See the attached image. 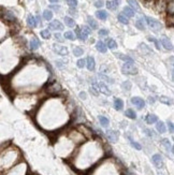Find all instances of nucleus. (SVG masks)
Here are the masks:
<instances>
[{
  "label": "nucleus",
  "instance_id": "nucleus-33",
  "mask_svg": "<svg viewBox=\"0 0 174 175\" xmlns=\"http://www.w3.org/2000/svg\"><path fill=\"white\" fill-rule=\"evenodd\" d=\"M159 101L165 103L167 105H171L172 104V99H170L169 97H165V96H160L159 97Z\"/></svg>",
  "mask_w": 174,
  "mask_h": 175
},
{
  "label": "nucleus",
  "instance_id": "nucleus-46",
  "mask_svg": "<svg viewBox=\"0 0 174 175\" xmlns=\"http://www.w3.org/2000/svg\"><path fill=\"white\" fill-rule=\"evenodd\" d=\"M103 5H104V2H103L102 0H97V1L95 2V7H96V8H102Z\"/></svg>",
  "mask_w": 174,
  "mask_h": 175
},
{
  "label": "nucleus",
  "instance_id": "nucleus-43",
  "mask_svg": "<svg viewBox=\"0 0 174 175\" xmlns=\"http://www.w3.org/2000/svg\"><path fill=\"white\" fill-rule=\"evenodd\" d=\"M76 65H77V67H79L80 69H83V68L86 66V60H85V59H79L77 62H76Z\"/></svg>",
  "mask_w": 174,
  "mask_h": 175
},
{
  "label": "nucleus",
  "instance_id": "nucleus-10",
  "mask_svg": "<svg viewBox=\"0 0 174 175\" xmlns=\"http://www.w3.org/2000/svg\"><path fill=\"white\" fill-rule=\"evenodd\" d=\"M160 143L165 148L167 152H170L171 154H173V146H172L171 142L169 141V139H162V140L160 141Z\"/></svg>",
  "mask_w": 174,
  "mask_h": 175
},
{
  "label": "nucleus",
  "instance_id": "nucleus-19",
  "mask_svg": "<svg viewBox=\"0 0 174 175\" xmlns=\"http://www.w3.org/2000/svg\"><path fill=\"white\" fill-rule=\"evenodd\" d=\"M135 27L140 29V30H145L146 28V25H145V21H144V17L139 18L138 21L135 22Z\"/></svg>",
  "mask_w": 174,
  "mask_h": 175
},
{
  "label": "nucleus",
  "instance_id": "nucleus-18",
  "mask_svg": "<svg viewBox=\"0 0 174 175\" xmlns=\"http://www.w3.org/2000/svg\"><path fill=\"white\" fill-rule=\"evenodd\" d=\"M40 41H39V39L38 38H32L31 41H30V49L31 51H36L37 48L40 46Z\"/></svg>",
  "mask_w": 174,
  "mask_h": 175
},
{
  "label": "nucleus",
  "instance_id": "nucleus-38",
  "mask_svg": "<svg viewBox=\"0 0 174 175\" xmlns=\"http://www.w3.org/2000/svg\"><path fill=\"white\" fill-rule=\"evenodd\" d=\"M131 83H130L129 81H126V82H124V83L121 84V88L125 90V92H129L130 89H131Z\"/></svg>",
  "mask_w": 174,
  "mask_h": 175
},
{
  "label": "nucleus",
  "instance_id": "nucleus-16",
  "mask_svg": "<svg viewBox=\"0 0 174 175\" xmlns=\"http://www.w3.org/2000/svg\"><path fill=\"white\" fill-rule=\"evenodd\" d=\"M75 35H76V37L81 40V41H86L87 37H88V35H85L84 32L81 30V27H76V28H75Z\"/></svg>",
  "mask_w": 174,
  "mask_h": 175
},
{
  "label": "nucleus",
  "instance_id": "nucleus-36",
  "mask_svg": "<svg viewBox=\"0 0 174 175\" xmlns=\"http://www.w3.org/2000/svg\"><path fill=\"white\" fill-rule=\"evenodd\" d=\"M43 17L46 21H51L53 18V12L51 10H45L44 12H43Z\"/></svg>",
  "mask_w": 174,
  "mask_h": 175
},
{
  "label": "nucleus",
  "instance_id": "nucleus-31",
  "mask_svg": "<svg viewBox=\"0 0 174 175\" xmlns=\"http://www.w3.org/2000/svg\"><path fill=\"white\" fill-rule=\"evenodd\" d=\"M99 122H100V124H101V126H102V127H107V126H109V124H110L109 119H107L105 116H102V115H100V116H99Z\"/></svg>",
  "mask_w": 174,
  "mask_h": 175
},
{
  "label": "nucleus",
  "instance_id": "nucleus-29",
  "mask_svg": "<svg viewBox=\"0 0 174 175\" xmlns=\"http://www.w3.org/2000/svg\"><path fill=\"white\" fill-rule=\"evenodd\" d=\"M107 47H109L110 49H115L117 47V43L113 39H107Z\"/></svg>",
  "mask_w": 174,
  "mask_h": 175
},
{
  "label": "nucleus",
  "instance_id": "nucleus-9",
  "mask_svg": "<svg viewBox=\"0 0 174 175\" xmlns=\"http://www.w3.org/2000/svg\"><path fill=\"white\" fill-rule=\"evenodd\" d=\"M107 136L111 143H115L116 141L118 140V132L115 131V130H107Z\"/></svg>",
  "mask_w": 174,
  "mask_h": 175
},
{
  "label": "nucleus",
  "instance_id": "nucleus-41",
  "mask_svg": "<svg viewBox=\"0 0 174 175\" xmlns=\"http://www.w3.org/2000/svg\"><path fill=\"white\" fill-rule=\"evenodd\" d=\"M67 3L70 7V9H75L79 2H77V0H67Z\"/></svg>",
  "mask_w": 174,
  "mask_h": 175
},
{
  "label": "nucleus",
  "instance_id": "nucleus-24",
  "mask_svg": "<svg viewBox=\"0 0 174 175\" xmlns=\"http://www.w3.org/2000/svg\"><path fill=\"white\" fill-rule=\"evenodd\" d=\"M114 108H115L117 111H121L123 108H124V102L121 99L119 98H115L114 99Z\"/></svg>",
  "mask_w": 174,
  "mask_h": 175
},
{
  "label": "nucleus",
  "instance_id": "nucleus-30",
  "mask_svg": "<svg viewBox=\"0 0 174 175\" xmlns=\"http://www.w3.org/2000/svg\"><path fill=\"white\" fill-rule=\"evenodd\" d=\"M117 19H118L121 24H124V25H127V24L129 23V18L126 17L123 13H121V14H118V15H117Z\"/></svg>",
  "mask_w": 174,
  "mask_h": 175
},
{
  "label": "nucleus",
  "instance_id": "nucleus-8",
  "mask_svg": "<svg viewBox=\"0 0 174 175\" xmlns=\"http://www.w3.org/2000/svg\"><path fill=\"white\" fill-rule=\"evenodd\" d=\"M49 28L51 30H58L61 31L63 30V25L59 21H53L52 23L49 24Z\"/></svg>",
  "mask_w": 174,
  "mask_h": 175
},
{
  "label": "nucleus",
  "instance_id": "nucleus-42",
  "mask_svg": "<svg viewBox=\"0 0 174 175\" xmlns=\"http://www.w3.org/2000/svg\"><path fill=\"white\" fill-rule=\"evenodd\" d=\"M81 30L83 31L85 35H89L90 33H91V29H90L88 26H82L81 27Z\"/></svg>",
  "mask_w": 174,
  "mask_h": 175
},
{
  "label": "nucleus",
  "instance_id": "nucleus-21",
  "mask_svg": "<svg viewBox=\"0 0 174 175\" xmlns=\"http://www.w3.org/2000/svg\"><path fill=\"white\" fill-rule=\"evenodd\" d=\"M96 16H97L99 19H101V21H105L107 18V11H104V10H98V11L96 12Z\"/></svg>",
  "mask_w": 174,
  "mask_h": 175
},
{
  "label": "nucleus",
  "instance_id": "nucleus-51",
  "mask_svg": "<svg viewBox=\"0 0 174 175\" xmlns=\"http://www.w3.org/2000/svg\"><path fill=\"white\" fill-rule=\"evenodd\" d=\"M80 98L81 99H83V100H86V99H87V95H86V92H80Z\"/></svg>",
  "mask_w": 174,
  "mask_h": 175
},
{
  "label": "nucleus",
  "instance_id": "nucleus-52",
  "mask_svg": "<svg viewBox=\"0 0 174 175\" xmlns=\"http://www.w3.org/2000/svg\"><path fill=\"white\" fill-rule=\"evenodd\" d=\"M148 102H149L151 104H154V103H155V98H154V97H148Z\"/></svg>",
  "mask_w": 174,
  "mask_h": 175
},
{
  "label": "nucleus",
  "instance_id": "nucleus-28",
  "mask_svg": "<svg viewBox=\"0 0 174 175\" xmlns=\"http://www.w3.org/2000/svg\"><path fill=\"white\" fill-rule=\"evenodd\" d=\"M128 3H129L130 8L133 9L134 11H139L140 10V5H139L137 0H128Z\"/></svg>",
  "mask_w": 174,
  "mask_h": 175
},
{
  "label": "nucleus",
  "instance_id": "nucleus-57",
  "mask_svg": "<svg viewBox=\"0 0 174 175\" xmlns=\"http://www.w3.org/2000/svg\"><path fill=\"white\" fill-rule=\"evenodd\" d=\"M49 2H52V3H57L59 0H49Z\"/></svg>",
  "mask_w": 174,
  "mask_h": 175
},
{
  "label": "nucleus",
  "instance_id": "nucleus-5",
  "mask_svg": "<svg viewBox=\"0 0 174 175\" xmlns=\"http://www.w3.org/2000/svg\"><path fill=\"white\" fill-rule=\"evenodd\" d=\"M131 103L135 105L139 110L144 109V106H145V101L143 100L142 98H140V97H133V98H131Z\"/></svg>",
  "mask_w": 174,
  "mask_h": 175
},
{
  "label": "nucleus",
  "instance_id": "nucleus-34",
  "mask_svg": "<svg viewBox=\"0 0 174 175\" xmlns=\"http://www.w3.org/2000/svg\"><path fill=\"white\" fill-rule=\"evenodd\" d=\"M73 54H74V56L80 57L84 54V49L82 47H80V46H76V47L73 48Z\"/></svg>",
  "mask_w": 174,
  "mask_h": 175
},
{
  "label": "nucleus",
  "instance_id": "nucleus-37",
  "mask_svg": "<svg viewBox=\"0 0 174 175\" xmlns=\"http://www.w3.org/2000/svg\"><path fill=\"white\" fill-rule=\"evenodd\" d=\"M63 37H65L67 40H70V41H74V40H75V35H74V33H73L72 31H67V32L63 35Z\"/></svg>",
  "mask_w": 174,
  "mask_h": 175
},
{
  "label": "nucleus",
  "instance_id": "nucleus-1",
  "mask_svg": "<svg viewBox=\"0 0 174 175\" xmlns=\"http://www.w3.org/2000/svg\"><path fill=\"white\" fill-rule=\"evenodd\" d=\"M121 72L123 74L127 75H134L138 73V69L134 67L133 63H129V62H125L124 66L121 67Z\"/></svg>",
  "mask_w": 174,
  "mask_h": 175
},
{
  "label": "nucleus",
  "instance_id": "nucleus-2",
  "mask_svg": "<svg viewBox=\"0 0 174 175\" xmlns=\"http://www.w3.org/2000/svg\"><path fill=\"white\" fill-rule=\"evenodd\" d=\"M144 21H145V24H147L148 26L153 28V29H161L162 28V25L159 21H157L155 18L149 17V16H145L144 17Z\"/></svg>",
  "mask_w": 174,
  "mask_h": 175
},
{
  "label": "nucleus",
  "instance_id": "nucleus-35",
  "mask_svg": "<svg viewBox=\"0 0 174 175\" xmlns=\"http://www.w3.org/2000/svg\"><path fill=\"white\" fill-rule=\"evenodd\" d=\"M99 77L101 79H104L105 82H107V83L110 84H114V79H111L110 76H107V75H105L104 73H99Z\"/></svg>",
  "mask_w": 174,
  "mask_h": 175
},
{
  "label": "nucleus",
  "instance_id": "nucleus-22",
  "mask_svg": "<svg viewBox=\"0 0 174 175\" xmlns=\"http://www.w3.org/2000/svg\"><path fill=\"white\" fill-rule=\"evenodd\" d=\"M27 24H28V26L31 27V28H35V27H37V22H36V18H35V16H32L31 14L30 15H28L27 16Z\"/></svg>",
  "mask_w": 174,
  "mask_h": 175
},
{
  "label": "nucleus",
  "instance_id": "nucleus-32",
  "mask_svg": "<svg viewBox=\"0 0 174 175\" xmlns=\"http://www.w3.org/2000/svg\"><path fill=\"white\" fill-rule=\"evenodd\" d=\"M128 136V140H129L130 144L132 145V146H133L134 148L138 149V150H141V149H142V146H141V145L139 144L138 142H135V141L132 140V138H131V136Z\"/></svg>",
  "mask_w": 174,
  "mask_h": 175
},
{
  "label": "nucleus",
  "instance_id": "nucleus-55",
  "mask_svg": "<svg viewBox=\"0 0 174 175\" xmlns=\"http://www.w3.org/2000/svg\"><path fill=\"white\" fill-rule=\"evenodd\" d=\"M69 12H70V14H71V15H74V16H76V10L75 9H70V11H69Z\"/></svg>",
  "mask_w": 174,
  "mask_h": 175
},
{
  "label": "nucleus",
  "instance_id": "nucleus-44",
  "mask_svg": "<svg viewBox=\"0 0 174 175\" xmlns=\"http://www.w3.org/2000/svg\"><path fill=\"white\" fill-rule=\"evenodd\" d=\"M54 37H55V39L57 40V42H59V43H63V41H65V40H63V35H60L59 32H56V33L54 35Z\"/></svg>",
  "mask_w": 174,
  "mask_h": 175
},
{
  "label": "nucleus",
  "instance_id": "nucleus-48",
  "mask_svg": "<svg viewBox=\"0 0 174 175\" xmlns=\"http://www.w3.org/2000/svg\"><path fill=\"white\" fill-rule=\"evenodd\" d=\"M168 128L171 133H173V129H174V126H173V123L171 120H168Z\"/></svg>",
  "mask_w": 174,
  "mask_h": 175
},
{
  "label": "nucleus",
  "instance_id": "nucleus-20",
  "mask_svg": "<svg viewBox=\"0 0 174 175\" xmlns=\"http://www.w3.org/2000/svg\"><path fill=\"white\" fill-rule=\"evenodd\" d=\"M96 48H97L100 53H105V52H107V45L104 44V42H103V41H98V42L96 43Z\"/></svg>",
  "mask_w": 174,
  "mask_h": 175
},
{
  "label": "nucleus",
  "instance_id": "nucleus-4",
  "mask_svg": "<svg viewBox=\"0 0 174 175\" xmlns=\"http://www.w3.org/2000/svg\"><path fill=\"white\" fill-rule=\"evenodd\" d=\"M96 87H97L99 90H100V92H102L103 95H105V96H111V95H112L111 89L107 87V86L104 83H102V82H100V83H97Z\"/></svg>",
  "mask_w": 174,
  "mask_h": 175
},
{
  "label": "nucleus",
  "instance_id": "nucleus-54",
  "mask_svg": "<svg viewBox=\"0 0 174 175\" xmlns=\"http://www.w3.org/2000/svg\"><path fill=\"white\" fill-rule=\"evenodd\" d=\"M56 65H57L58 68H63V62L60 61V60H58V61H56Z\"/></svg>",
  "mask_w": 174,
  "mask_h": 175
},
{
  "label": "nucleus",
  "instance_id": "nucleus-12",
  "mask_svg": "<svg viewBox=\"0 0 174 175\" xmlns=\"http://www.w3.org/2000/svg\"><path fill=\"white\" fill-rule=\"evenodd\" d=\"M85 60H86V66L85 67H87V69L89 71H94L95 68H96V62H95L94 57H87V59H85Z\"/></svg>",
  "mask_w": 174,
  "mask_h": 175
},
{
  "label": "nucleus",
  "instance_id": "nucleus-47",
  "mask_svg": "<svg viewBox=\"0 0 174 175\" xmlns=\"http://www.w3.org/2000/svg\"><path fill=\"white\" fill-rule=\"evenodd\" d=\"M99 35H101V37H104V35H109V30H107V29H100V30L98 31Z\"/></svg>",
  "mask_w": 174,
  "mask_h": 175
},
{
  "label": "nucleus",
  "instance_id": "nucleus-27",
  "mask_svg": "<svg viewBox=\"0 0 174 175\" xmlns=\"http://www.w3.org/2000/svg\"><path fill=\"white\" fill-rule=\"evenodd\" d=\"M63 21H65V23H66V25H67L68 27L75 26V22H74V19H73L72 17H70V16H65Z\"/></svg>",
  "mask_w": 174,
  "mask_h": 175
},
{
  "label": "nucleus",
  "instance_id": "nucleus-56",
  "mask_svg": "<svg viewBox=\"0 0 174 175\" xmlns=\"http://www.w3.org/2000/svg\"><path fill=\"white\" fill-rule=\"evenodd\" d=\"M35 18H36L37 24H38V23H41V17H40V15H37V17H35Z\"/></svg>",
  "mask_w": 174,
  "mask_h": 175
},
{
  "label": "nucleus",
  "instance_id": "nucleus-17",
  "mask_svg": "<svg viewBox=\"0 0 174 175\" xmlns=\"http://www.w3.org/2000/svg\"><path fill=\"white\" fill-rule=\"evenodd\" d=\"M145 120H146V123L147 124L152 125V124H155L158 122V117H157L155 114H148L147 116L145 117Z\"/></svg>",
  "mask_w": 174,
  "mask_h": 175
},
{
  "label": "nucleus",
  "instance_id": "nucleus-45",
  "mask_svg": "<svg viewBox=\"0 0 174 175\" xmlns=\"http://www.w3.org/2000/svg\"><path fill=\"white\" fill-rule=\"evenodd\" d=\"M89 92L94 95V96H99V92H98V89H97V87L96 86H91V87L89 88Z\"/></svg>",
  "mask_w": 174,
  "mask_h": 175
},
{
  "label": "nucleus",
  "instance_id": "nucleus-11",
  "mask_svg": "<svg viewBox=\"0 0 174 175\" xmlns=\"http://www.w3.org/2000/svg\"><path fill=\"white\" fill-rule=\"evenodd\" d=\"M3 17H5L7 21H9V22H16V16H15V14H14L12 11H10V10H5V12H3Z\"/></svg>",
  "mask_w": 174,
  "mask_h": 175
},
{
  "label": "nucleus",
  "instance_id": "nucleus-53",
  "mask_svg": "<svg viewBox=\"0 0 174 175\" xmlns=\"http://www.w3.org/2000/svg\"><path fill=\"white\" fill-rule=\"evenodd\" d=\"M170 14H171V15L173 14V1L170 2Z\"/></svg>",
  "mask_w": 174,
  "mask_h": 175
},
{
  "label": "nucleus",
  "instance_id": "nucleus-7",
  "mask_svg": "<svg viewBox=\"0 0 174 175\" xmlns=\"http://www.w3.org/2000/svg\"><path fill=\"white\" fill-rule=\"evenodd\" d=\"M54 52L57 53L58 55H61V56H66L69 54V51L66 46H59L57 44H54Z\"/></svg>",
  "mask_w": 174,
  "mask_h": 175
},
{
  "label": "nucleus",
  "instance_id": "nucleus-40",
  "mask_svg": "<svg viewBox=\"0 0 174 175\" xmlns=\"http://www.w3.org/2000/svg\"><path fill=\"white\" fill-rule=\"evenodd\" d=\"M41 37L43 38V39H49L51 38V32H49V29H44V30L41 31Z\"/></svg>",
  "mask_w": 174,
  "mask_h": 175
},
{
  "label": "nucleus",
  "instance_id": "nucleus-25",
  "mask_svg": "<svg viewBox=\"0 0 174 175\" xmlns=\"http://www.w3.org/2000/svg\"><path fill=\"white\" fill-rule=\"evenodd\" d=\"M87 22H88V25H89L88 27H89L90 29H98V24H97V22L91 16L87 17Z\"/></svg>",
  "mask_w": 174,
  "mask_h": 175
},
{
  "label": "nucleus",
  "instance_id": "nucleus-26",
  "mask_svg": "<svg viewBox=\"0 0 174 175\" xmlns=\"http://www.w3.org/2000/svg\"><path fill=\"white\" fill-rule=\"evenodd\" d=\"M125 115L127 116V117H128V118H130V119H135V118H137V113H135V112H134L132 109L126 110Z\"/></svg>",
  "mask_w": 174,
  "mask_h": 175
},
{
  "label": "nucleus",
  "instance_id": "nucleus-23",
  "mask_svg": "<svg viewBox=\"0 0 174 175\" xmlns=\"http://www.w3.org/2000/svg\"><path fill=\"white\" fill-rule=\"evenodd\" d=\"M156 129L159 133H165L167 131V128H165V125L163 122H157L156 123Z\"/></svg>",
  "mask_w": 174,
  "mask_h": 175
},
{
  "label": "nucleus",
  "instance_id": "nucleus-6",
  "mask_svg": "<svg viewBox=\"0 0 174 175\" xmlns=\"http://www.w3.org/2000/svg\"><path fill=\"white\" fill-rule=\"evenodd\" d=\"M159 43H161V45H162L165 49H168V51H172V49H173V45L171 43V41H170L169 38L165 37V35H163V37L161 38Z\"/></svg>",
  "mask_w": 174,
  "mask_h": 175
},
{
  "label": "nucleus",
  "instance_id": "nucleus-15",
  "mask_svg": "<svg viewBox=\"0 0 174 175\" xmlns=\"http://www.w3.org/2000/svg\"><path fill=\"white\" fill-rule=\"evenodd\" d=\"M123 14L125 15L126 17H133L134 14H135V11L133 9H131L130 7H125L124 10H123Z\"/></svg>",
  "mask_w": 174,
  "mask_h": 175
},
{
  "label": "nucleus",
  "instance_id": "nucleus-3",
  "mask_svg": "<svg viewBox=\"0 0 174 175\" xmlns=\"http://www.w3.org/2000/svg\"><path fill=\"white\" fill-rule=\"evenodd\" d=\"M152 161L157 169H162L163 168V159H162V157H161L159 154H156V155L153 156Z\"/></svg>",
  "mask_w": 174,
  "mask_h": 175
},
{
  "label": "nucleus",
  "instance_id": "nucleus-50",
  "mask_svg": "<svg viewBox=\"0 0 174 175\" xmlns=\"http://www.w3.org/2000/svg\"><path fill=\"white\" fill-rule=\"evenodd\" d=\"M49 9L54 10V11H59V10H60V5H49Z\"/></svg>",
  "mask_w": 174,
  "mask_h": 175
},
{
  "label": "nucleus",
  "instance_id": "nucleus-49",
  "mask_svg": "<svg viewBox=\"0 0 174 175\" xmlns=\"http://www.w3.org/2000/svg\"><path fill=\"white\" fill-rule=\"evenodd\" d=\"M144 132H145L149 138H153V136H154V132H153L152 130H149V129H144Z\"/></svg>",
  "mask_w": 174,
  "mask_h": 175
},
{
  "label": "nucleus",
  "instance_id": "nucleus-13",
  "mask_svg": "<svg viewBox=\"0 0 174 175\" xmlns=\"http://www.w3.org/2000/svg\"><path fill=\"white\" fill-rule=\"evenodd\" d=\"M115 56L117 58H119L121 60H124L125 62H129V63H134V60L131 58V57L127 56V55H124V54H121V53H115Z\"/></svg>",
  "mask_w": 174,
  "mask_h": 175
},
{
  "label": "nucleus",
  "instance_id": "nucleus-39",
  "mask_svg": "<svg viewBox=\"0 0 174 175\" xmlns=\"http://www.w3.org/2000/svg\"><path fill=\"white\" fill-rule=\"evenodd\" d=\"M147 39L149 40L151 42H153V43L155 44V46H156L157 49H160V43H159V41H158L156 38H154V37H151V35H149Z\"/></svg>",
  "mask_w": 174,
  "mask_h": 175
},
{
  "label": "nucleus",
  "instance_id": "nucleus-14",
  "mask_svg": "<svg viewBox=\"0 0 174 175\" xmlns=\"http://www.w3.org/2000/svg\"><path fill=\"white\" fill-rule=\"evenodd\" d=\"M121 3V0H111V1H107V8L109 10H116L117 7Z\"/></svg>",
  "mask_w": 174,
  "mask_h": 175
}]
</instances>
